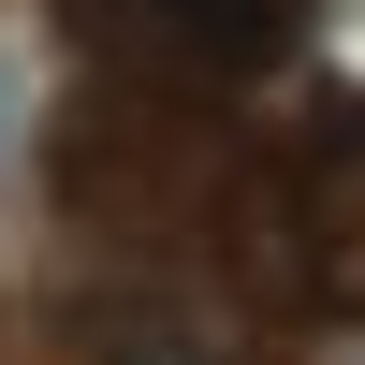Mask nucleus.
<instances>
[{
  "label": "nucleus",
  "instance_id": "obj_3",
  "mask_svg": "<svg viewBox=\"0 0 365 365\" xmlns=\"http://www.w3.org/2000/svg\"><path fill=\"white\" fill-rule=\"evenodd\" d=\"M292 278H307V307L365 322V103L307 146V175H292Z\"/></svg>",
  "mask_w": 365,
  "mask_h": 365
},
{
  "label": "nucleus",
  "instance_id": "obj_1",
  "mask_svg": "<svg viewBox=\"0 0 365 365\" xmlns=\"http://www.w3.org/2000/svg\"><path fill=\"white\" fill-rule=\"evenodd\" d=\"M58 205H73L103 249H175V234L234 220V175L205 146V117L146 73H103L58 103Z\"/></svg>",
  "mask_w": 365,
  "mask_h": 365
},
{
  "label": "nucleus",
  "instance_id": "obj_2",
  "mask_svg": "<svg viewBox=\"0 0 365 365\" xmlns=\"http://www.w3.org/2000/svg\"><path fill=\"white\" fill-rule=\"evenodd\" d=\"M73 29L146 88H220L292 44V0H73Z\"/></svg>",
  "mask_w": 365,
  "mask_h": 365
},
{
  "label": "nucleus",
  "instance_id": "obj_4",
  "mask_svg": "<svg viewBox=\"0 0 365 365\" xmlns=\"http://www.w3.org/2000/svg\"><path fill=\"white\" fill-rule=\"evenodd\" d=\"M0 103H15V73H0Z\"/></svg>",
  "mask_w": 365,
  "mask_h": 365
}]
</instances>
